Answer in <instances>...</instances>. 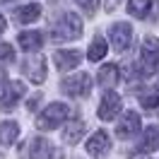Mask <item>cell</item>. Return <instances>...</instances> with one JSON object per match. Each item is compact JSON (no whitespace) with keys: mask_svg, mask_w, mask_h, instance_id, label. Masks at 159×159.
I'll list each match as a JSON object with an SVG mask.
<instances>
[{"mask_svg":"<svg viewBox=\"0 0 159 159\" xmlns=\"http://www.w3.org/2000/svg\"><path fill=\"white\" fill-rule=\"evenodd\" d=\"M17 41L24 51H39L41 43H43V34L41 31H22Z\"/></svg>","mask_w":159,"mask_h":159,"instance_id":"obj_15","label":"cell"},{"mask_svg":"<svg viewBox=\"0 0 159 159\" xmlns=\"http://www.w3.org/2000/svg\"><path fill=\"white\" fill-rule=\"evenodd\" d=\"M111 149V138L106 130H97L89 140H87V154L94 159H101L104 154H109Z\"/></svg>","mask_w":159,"mask_h":159,"instance_id":"obj_8","label":"cell"},{"mask_svg":"<svg viewBox=\"0 0 159 159\" xmlns=\"http://www.w3.org/2000/svg\"><path fill=\"white\" fill-rule=\"evenodd\" d=\"M22 68H24V75H27L34 84H41V82L46 80V58H43L41 53H36V51L24 60Z\"/></svg>","mask_w":159,"mask_h":159,"instance_id":"obj_6","label":"cell"},{"mask_svg":"<svg viewBox=\"0 0 159 159\" xmlns=\"http://www.w3.org/2000/svg\"><path fill=\"white\" fill-rule=\"evenodd\" d=\"M138 99L142 104V109H157L159 106V87H152V89L142 92Z\"/></svg>","mask_w":159,"mask_h":159,"instance_id":"obj_20","label":"cell"},{"mask_svg":"<svg viewBox=\"0 0 159 159\" xmlns=\"http://www.w3.org/2000/svg\"><path fill=\"white\" fill-rule=\"evenodd\" d=\"M140 152H157L159 149V128L157 125H147L142 138H140Z\"/></svg>","mask_w":159,"mask_h":159,"instance_id":"obj_13","label":"cell"},{"mask_svg":"<svg viewBox=\"0 0 159 159\" xmlns=\"http://www.w3.org/2000/svg\"><path fill=\"white\" fill-rule=\"evenodd\" d=\"M60 92L68 94L72 99H82V97H89L92 92V77L87 72H75L60 82Z\"/></svg>","mask_w":159,"mask_h":159,"instance_id":"obj_2","label":"cell"},{"mask_svg":"<svg viewBox=\"0 0 159 159\" xmlns=\"http://www.w3.org/2000/svg\"><path fill=\"white\" fill-rule=\"evenodd\" d=\"M82 135H84V123L82 120H72L68 128L63 130V142L65 145H77Z\"/></svg>","mask_w":159,"mask_h":159,"instance_id":"obj_17","label":"cell"},{"mask_svg":"<svg viewBox=\"0 0 159 159\" xmlns=\"http://www.w3.org/2000/svg\"><path fill=\"white\" fill-rule=\"evenodd\" d=\"M41 17V7L34 2V5H24L20 10L15 12V20L20 22V24H31V22H36Z\"/></svg>","mask_w":159,"mask_h":159,"instance_id":"obj_16","label":"cell"},{"mask_svg":"<svg viewBox=\"0 0 159 159\" xmlns=\"http://www.w3.org/2000/svg\"><path fill=\"white\" fill-rule=\"evenodd\" d=\"M140 128V116L135 111H128V113H123V118L118 120V125H116V135L120 140L130 138V135H135Z\"/></svg>","mask_w":159,"mask_h":159,"instance_id":"obj_10","label":"cell"},{"mask_svg":"<svg viewBox=\"0 0 159 159\" xmlns=\"http://www.w3.org/2000/svg\"><path fill=\"white\" fill-rule=\"evenodd\" d=\"M80 60H82V53L80 51H56L53 53V63H56V68L58 70H75L80 65Z\"/></svg>","mask_w":159,"mask_h":159,"instance_id":"obj_11","label":"cell"},{"mask_svg":"<svg viewBox=\"0 0 159 159\" xmlns=\"http://www.w3.org/2000/svg\"><path fill=\"white\" fill-rule=\"evenodd\" d=\"M109 36H111V46H113V51L123 53V51L130 46V41H133V27H130L128 22H116V24L111 27Z\"/></svg>","mask_w":159,"mask_h":159,"instance_id":"obj_7","label":"cell"},{"mask_svg":"<svg viewBox=\"0 0 159 159\" xmlns=\"http://www.w3.org/2000/svg\"><path fill=\"white\" fill-rule=\"evenodd\" d=\"M152 5V0H128V10L133 17H145Z\"/></svg>","mask_w":159,"mask_h":159,"instance_id":"obj_21","label":"cell"},{"mask_svg":"<svg viewBox=\"0 0 159 159\" xmlns=\"http://www.w3.org/2000/svg\"><path fill=\"white\" fill-rule=\"evenodd\" d=\"M17 138H20V125L15 120L0 123V145H12Z\"/></svg>","mask_w":159,"mask_h":159,"instance_id":"obj_18","label":"cell"},{"mask_svg":"<svg viewBox=\"0 0 159 159\" xmlns=\"http://www.w3.org/2000/svg\"><path fill=\"white\" fill-rule=\"evenodd\" d=\"M99 84L104 87V89H113V84L118 82V65L116 63H109V65H104V68L99 70Z\"/></svg>","mask_w":159,"mask_h":159,"instance_id":"obj_14","label":"cell"},{"mask_svg":"<svg viewBox=\"0 0 159 159\" xmlns=\"http://www.w3.org/2000/svg\"><path fill=\"white\" fill-rule=\"evenodd\" d=\"M99 118L101 120H113L116 116L120 113V97L116 94V92H106L104 94V99H101V104H99Z\"/></svg>","mask_w":159,"mask_h":159,"instance_id":"obj_9","label":"cell"},{"mask_svg":"<svg viewBox=\"0 0 159 159\" xmlns=\"http://www.w3.org/2000/svg\"><path fill=\"white\" fill-rule=\"evenodd\" d=\"M51 154H53V145H51V140L34 138L29 142V157L31 159H51Z\"/></svg>","mask_w":159,"mask_h":159,"instance_id":"obj_12","label":"cell"},{"mask_svg":"<svg viewBox=\"0 0 159 159\" xmlns=\"http://www.w3.org/2000/svg\"><path fill=\"white\" fill-rule=\"evenodd\" d=\"M68 116H70V109L65 106V104L56 101V104L46 106L43 113L36 118V128H39V130H53V128H58L60 123H65Z\"/></svg>","mask_w":159,"mask_h":159,"instance_id":"obj_3","label":"cell"},{"mask_svg":"<svg viewBox=\"0 0 159 159\" xmlns=\"http://www.w3.org/2000/svg\"><path fill=\"white\" fill-rule=\"evenodd\" d=\"M159 68V39L145 36L142 51H140V75H152Z\"/></svg>","mask_w":159,"mask_h":159,"instance_id":"obj_1","label":"cell"},{"mask_svg":"<svg viewBox=\"0 0 159 159\" xmlns=\"http://www.w3.org/2000/svg\"><path fill=\"white\" fill-rule=\"evenodd\" d=\"M75 2H77L87 15H94V12L99 10V0H75Z\"/></svg>","mask_w":159,"mask_h":159,"instance_id":"obj_23","label":"cell"},{"mask_svg":"<svg viewBox=\"0 0 159 159\" xmlns=\"http://www.w3.org/2000/svg\"><path fill=\"white\" fill-rule=\"evenodd\" d=\"M56 31H60V39H80L82 36V20H80L75 12H65L58 20Z\"/></svg>","mask_w":159,"mask_h":159,"instance_id":"obj_5","label":"cell"},{"mask_svg":"<svg viewBox=\"0 0 159 159\" xmlns=\"http://www.w3.org/2000/svg\"><path fill=\"white\" fill-rule=\"evenodd\" d=\"M109 53V43L104 36H94V41L89 43V51H87V58L89 60H101Z\"/></svg>","mask_w":159,"mask_h":159,"instance_id":"obj_19","label":"cell"},{"mask_svg":"<svg viewBox=\"0 0 159 159\" xmlns=\"http://www.w3.org/2000/svg\"><path fill=\"white\" fill-rule=\"evenodd\" d=\"M118 2H120V0H106V7H109V10H113Z\"/></svg>","mask_w":159,"mask_h":159,"instance_id":"obj_24","label":"cell"},{"mask_svg":"<svg viewBox=\"0 0 159 159\" xmlns=\"http://www.w3.org/2000/svg\"><path fill=\"white\" fill-rule=\"evenodd\" d=\"M152 20H159V2H154V12H152Z\"/></svg>","mask_w":159,"mask_h":159,"instance_id":"obj_25","label":"cell"},{"mask_svg":"<svg viewBox=\"0 0 159 159\" xmlns=\"http://www.w3.org/2000/svg\"><path fill=\"white\" fill-rule=\"evenodd\" d=\"M15 60V51L10 43H0V65H7Z\"/></svg>","mask_w":159,"mask_h":159,"instance_id":"obj_22","label":"cell"},{"mask_svg":"<svg viewBox=\"0 0 159 159\" xmlns=\"http://www.w3.org/2000/svg\"><path fill=\"white\" fill-rule=\"evenodd\" d=\"M2 31H5V17L0 15V34H2Z\"/></svg>","mask_w":159,"mask_h":159,"instance_id":"obj_26","label":"cell"},{"mask_svg":"<svg viewBox=\"0 0 159 159\" xmlns=\"http://www.w3.org/2000/svg\"><path fill=\"white\" fill-rule=\"evenodd\" d=\"M0 82H2V75H0Z\"/></svg>","mask_w":159,"mask_h":159,"instance_id":"obj_27","label":"cell"},{"mask_svg":"<svg viewBox=\"0 0 159 159\" xmlns=\"http://www.w3.org/2000/svg\"><path fill=\"white\" fill-rule=\"evenodd\" d=\"M22 97H24V82H20V80L5 82L2 94H0V111H12Z\"/></svg>","mask_w":159,"mask_h":159,"instance_id":"obj_4","label":"cell"}]
</instances>
